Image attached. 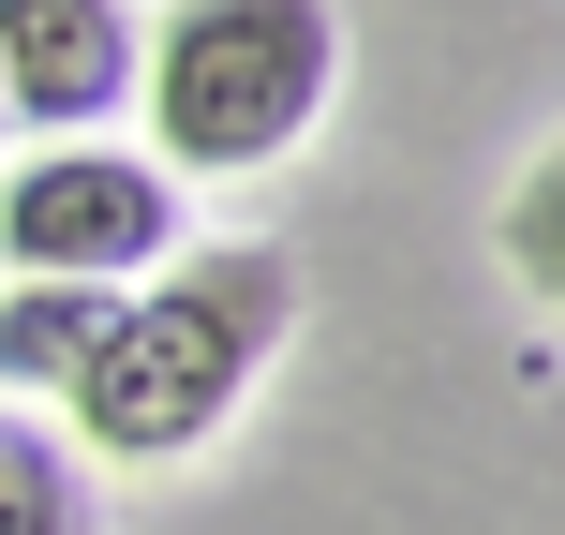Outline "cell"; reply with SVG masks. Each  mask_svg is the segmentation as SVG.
Instances as JSON below:
<instances>
[{"label": "cell", "mask_w": 565, "mask_h": 535, "mask_svg": "<svg viewBox=\"0 0 565 535\" xmlns=\"http://www.w3.org/2000/svg\"><path fill=\"white\" fill-rule=\"evenodd\" d=\"M282 328H298V254H282V238H179V254L119 298V328L89 342V372L60 387L75 461H119V477L194 461L209 431L268 387Z\"/></svg>", "instance_id": "obj_1"}, {"label": "cell", "mask_w": 565, "mask_h": 535, "mask_svg": "<svg viewBox=\"0 0 565 535\" xmlns=\"http://www.w3.org/2000/svg\"><path fill=\"white\" fill-rule=\"evenodd\" d=\"M0 535H89V461L30 402H0Z\"/></svg>", "instance_id": "obj_6"}, {"label": "cell", "mask_w": 565, "mask_h": 535, "mask_svg": "<svg viewBox=\"0 0 565 535\" xmlns=\"http://www.w3.org/2000/svg\"><path fill=\"white\" fill-rule=\"evenodd\" d=\"M164 254H179V179L149 149L45 135L0 179V268L15 282H149Z\"/></svg>", "instance_id": "obj_3"}, {"label": "cell", "mask_w": 565, "mask_h": 535, "mask_svg": "<svg viewBox=\"0 0 565 535\" xmlns=\"http://www.w3.org/2000/svg\"><path fill=\"white\" fill-rule=\"evenodd\" d=\"M342 89V15L328 0H164L135 60V119L149 164L194 194V179H254L328 119Z\"/></svg>", "instance_id": "obj_2"}, {"label": "cell", "mask_w": 565, "mask_h": 535, "mask_svg": "<svg viewBox=\"0 0 565 535\" xmlns=\"http://www.w3.org/2000/svg\"><path fill=\"white\" fill-rule=\"evenodd\" d=\"M135 282H0V402H60Z\"/></svg>", "instance_id": "obj_5"}, {"label": "cell", "mask_w": 565, "mask_h": 535, "mask_svg": "<svg viewBox=\"0 0 565 535\" xmlns=\"http://www.w3.org/2000/svg\"><path fill=\"white\" fill-rule=\"evenodd\" d=\"M491 254H507V282H521L536 312H565V135L507 179V208H491Z\"/></svg>", "instance_id": "obj_7"}, {"label": "cell", "mask_w": 565, "mask_h": 535, "mask_svg": "<svg viewBox=\"0 0 565 535\" xmlns=\"http://www.w3.org/2000/svg\"><path fill=\"white\" fill-rule=\"evenodd\" d=\"M149 15L135 0H0V119L30 135H105L135 105Z\"/></svg>", "instance_id": "obj_4"}]
</instances>
